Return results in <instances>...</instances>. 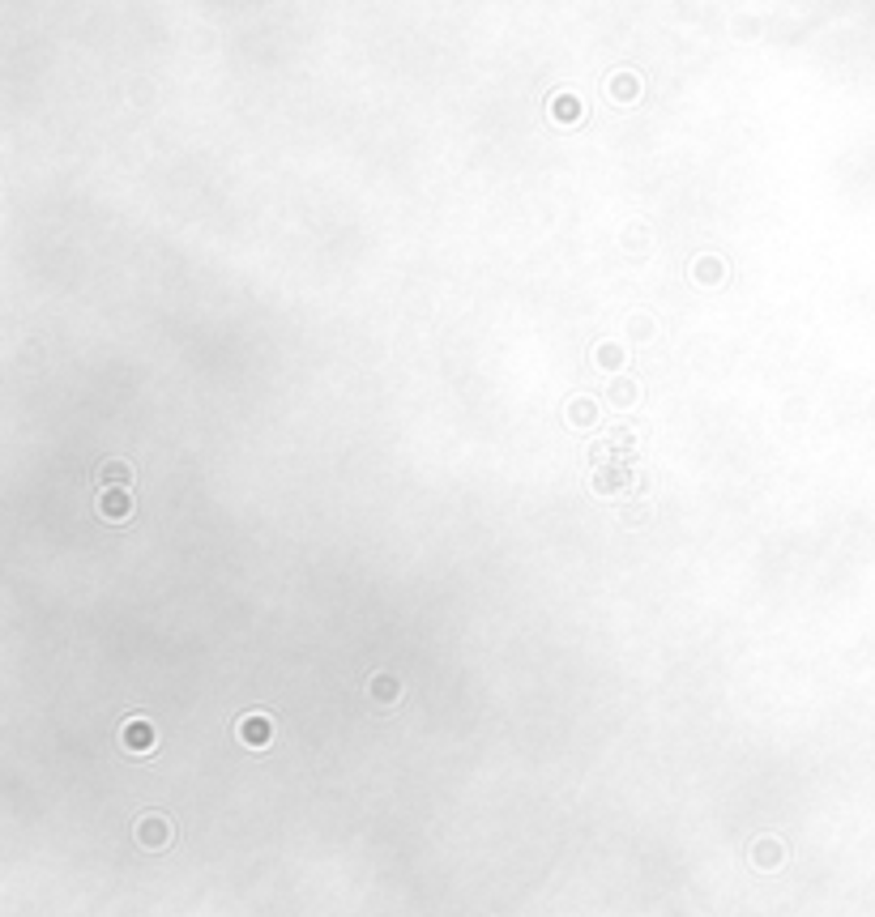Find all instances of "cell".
I'll list each match as a JSON object with an SVG mask.
<instances>
[{"label": "cell", "mask_w": 875, "mask_h": 917, "mask_svg": "<svg viewBox=\"0 0 875 917\" xmlns=\"http://www.w3.org/2000/svg\"><path fill=\"white\" fill-rule=\"evenodd\" d=\"M120 743L133 755H145V751H154V725L145 722V717H128L124 730H120Z\"/></svg>", "instance_id": "1"}, {"label": "cell", "mask_w": 875, "mask_h": 917, "mask_svg": "<svg viewBox=\"0 0 875 917\" xmlns=\"http://www.w3.org/2000/svg\"><path fill=\"white\" fill-rule=\"evenodd\" d=\"M171 836H175V828H171L163 815H145V820L137 823V841H142L145 849H163Z\"/></svg>", "instance_id": "2"}, {"label": "cell", "mask_w": 875, "mask_h": 917, "mask_svg": "<svg viewBox=\"0 0 875 917\" xmlns=\"http://www.w3.org/2000/svg\"><path fill=\"white\" fill-rule=\"evenodd\" d=\"M240 738L248 743V747H265L269 738H273V725H269V717L253 713V717H244L240 722Z\"/></svg>", "instance_id": "3"}, {"label": "cell", "mask_w": 875, "mask_h": 917, "mask_svg": "<svg viewBox=\"0 0 875 917\" xmlns=\"http://www.w3.org/2000/svg\"><path fill=\"white\" fill-rule=\"evenodd\" d=\"M99 508H103L107 516H128V495H124V491H112V495H107Z\"/></svg>", "instance_id": "4"}, {"label": "cell", "mask_w": 875, "mask_h": 917, "mask_svg": "<svg viewBox=\"0 0 875 917\" xmlns=\"http://www.w3.org/2000/svg\"><path fill=\"white\" fill-rule=\"evenodd\" d=\"M103 478H112V483H124L128 470H124V465H107V470H103Z\"/></svg>", "instance_id": "5"}, {"label": "cell", "mask_w": 875, "mask_h": 917, "mask_svg": "<svg viewBox=\"0 0 875 917\" xmlns=\"http://www.w3.org/2000/svg\"><path fill=\"white\" fill-rule=\"evenodd\" d=\"M393 692H397V683L393 679H381V695H384V700H389Z\"/></svg>", "instance_id": "6"}]
</instances>
